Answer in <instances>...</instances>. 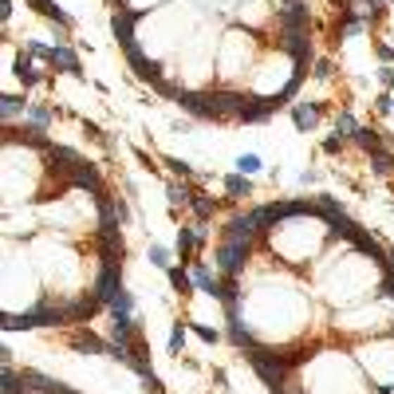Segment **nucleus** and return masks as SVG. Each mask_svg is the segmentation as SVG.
I'll return each instance as SVG.
<instances>
[{
    "label": "nucleus",
    "mask_w": 394,
    "mask_h": 394,
    "mask_svg": "<svg viewBox=\"0 0 394 394\" xmlns=\"http://www.w3.org/2000/svg\"><path fill=\"white\" fill-rule=\"evenodd\" d=\"M379 256H367V253H351L347 260H339V268H335L331 276H324V300L335 307H351L359 304V300H367V292L371 296H383V280L386 272L379 265H374Z\"/></svg>",
    "instance_id": "1"
},
{
    "label": "nucleus",
    "mask_w": 394,
    "mask_h": 394,
    "mask_svg": "<svg viewBox=\"0 0 394 394\" xmlns=\"http://www.w3.org/2000/svg\"><path fill=\"white\" fill-rule=\"evenodd\" d=\"M32 256H36V268H39V276H44V284H48L59 300H75L79 280H83L79 256L71 253L63 241H48V236H39L36 245H32Z\"/></svg>",
    "instance_id": "2"
},
{
    "label": "nucleus",
    "mask_w": 394,
    "mask_h": 394,
    "mask_svg": "<svg viewBox=\"0 0 394 394\" xmlns=\"http://www.w3.org/2000/svg\"><path fill=\"white\" fill-rule=\"evenodd\" d=\"M304 63L300 59H292L284 48L280 51H268L265 59H260V68L248 75V95L256 99H268V103H276V99H288L296 87H300V79H304Z\"/></svg>",
    "instance_id": "3"
},
{
    "label": "nucleus",
    "mask_w": 394,
    "mask_h": 394,
    "mask_svg": "<svg viewBox=\"0 0 394 394\" xmlns=\"http://www.w3.org/2000/svg\"><path fill=\"white\" fill-rule=\"evenodd\" d=\"M217 71V39L213 32H193V36L177 48V83L182 91H205L209 87V75Z\"/></svg>",
    "instance_id": "4"
},
{
    "label": "nucleus",
    "mask_w": 394,
    "mask_h": 394,
    "mask_svg": "<svg viewBox=\"0 0 394 394\" xmlns=\"http://www.w3.org/2000/svg\"><path fill=\"white\" fill-rule=\"evenodd\" d=\"M248 63H253V32L229 28L225 36L217 39V75L225 83H236L241 75H253Z\"/></svg>",
    "instance_id": "5"
},
{
    "label": "nucleus",
    "mask_w": 394,
    "mask_h": 394,
    "mask_svg": "<svg viewBox=\"0 0 394 394\" xmlns=\"http://www.w3.org/2000/svg\"><path fill=\"white\" fill-rule=\"evenodd\" d=\"M394 300L390 296H379L374 300V307H363V312H343L339 315V324L335 327H343V331H394Z\"/></svg>",
    "instance_id": "6"
},
{
    "label": "nucleus",
    "mask_w": 394,
    "mask_h": 394,
    "mask_svg": "<svg viewBox=\"0 0 394 394\" xmlns=\"http://www.w3.org/2000/svg\"><path fill=\"white\" fill-rule=\"evenodd\" d=\"M359 367H363L371 379H379V386L394 379V339H374L371 347L359 351Z\"/></svg>",
    "instance_id": "7"
},
{
    "label": "nucleus",
    "mask_w": 394,
    "mask_h": 394,
    "mask_svg": "<svg viewBox=\"0 0 394 394\" xmlns=\"http://www.w3.org/2000/svg\"><path fill=\"white\" fill-rule=\"evenodd\" d=\"M245 256H248V245H241V241H221V248H217V268L225 276H236L241 272V265H245Z\"/></svg>",
    "instance_id": "8"
},
{
    "label": "nucleus",
    "mask_w": 394,
    "mask_h": 394,
    "mask_svg": "<svg viewBox=\"0 0 394 394\" xmlns=\"http://www.w3.org/2000/svg\"><path fill=\"white\" fill-rule=\"evenodd\" d=\"M236 20L253 32V28H260V24L272 20V8H268L265 0H241V4H236Z\"/></svg>",
    "instance_id": "9"
},
{
    "label": "nucleus",
    "mask_w": 394,
    "mask_h": 394,
    "mask_svg": "<svg viewBox=\"0 0 394 394\" xmlns=\"http://www.w3.org/2000/svg\"><path fill=\"white\" fill-rule=\"evenodd\" d=\"M28 4L39 12V16H48L51 24H59V28H63V32H68L71 24H75V20H71L68 12H63V8H59V4H56V0H28Z\"/></svg>",
    "instance_id": "10"
},
{
    "label": "nucleus",
    "mask_w": 394,
    "mask_h": 394,
    "mask_svg": "<svg viewBox=\"0 0 394 394\" xmlns=\"http://www.w3.org/2000/svg\"><path fill=\"white\" fill-rule=\"evenodd\" d=\"M189 276H193V288H201V292H213V296L221 292V280H217L201 260H189Z\"/></svg>",
    "instance_id": "11"
},
{
    "label": "nucleus",
    "mask_w": 394,
    "mask_h": 394,
    "mask_svg": "<svg viewBox=\"0 0 394 394\" xmlns=\"http://www.w3.org/2000/svg\"><path fill=\"white\" fill-rule=\"evenodd\" d=\"M197 245H201V225L177 229V256H182V260H193V248Z\"/></svg>",
    "instance_id": "12"
},
{
    "label": "nucleus",
    "mask_w": 394,
    "mask_h": 394,
    "mask_svg": "<svg viewBox=\"0 0 394 394\" xmlns=\"http://www.w3.org/2000/svg\"><path fill=\"white\" fill-rule=\"evenodd\" d=\"M51 68L68 71V75H79V56L68 48V44H56V48H51Z\"/></svg>",
    "instance_id": "13"
},
{
    "label": "nucleus",
    "mask_w": 394,
    "mask_h": 394,
    "mask_svg": "<svg viewBox=\"0 0 394 394\" xmlns=\"http://www.w3.org/2000/svg\"><path fill=\"white\" fill-rule=\"evenodd\" d=\"M292 122H296V130H312L315 122H319V107H315V103H296Z\"/></svg>",
    "instance_id": "14"
},
{
    "label": "nucleus",
    "mask_w": 394,
    "mask_h": 394,
    "mask_svg": "<svg viewBox=\"0 0 394 394\" xmlns=\"http://www.w3.org/2000/svg\"><path fill=\"white\" fill-rule=\"evenodd\" d=\"M16 75H20V83H24V87H36V83H44V71L36 68V59H32L28 51L20 56V63H16Z\"/></svg>",
    "instance_id": "15"
},
{
    "label": "nucleus",
    "mask_w": 394,
    "mask_h": 394,
    "mask_svg": "<svg viewBox=\"0 0 394 394\" xmlns=\"http://www.w3.org/2000/svg\"><path fill=\"white\" fill-rule=\"evenodd\" d=\"M71 343L79 347V351H91V355H107V343L99 339L95 331H87V327H79L75 335H71Z\"/></svg>",
    "instance_id": "16"
},
{
    "label": "nucleus",
    "mask_w": 394,
    "mask_h": 394,
    "mask_svg": "<svg viewBox=\"0 0 394 394\" xmlns=\"http://www.w3.org/2000/svg\"><path fill=\"white\" fill-rule=\"evenodd\" d=\"M24 118H28V127H32V130H44L56 115H51V107H44V103H32V107L24 110Z\"/></svg>",
    "instance_id": "17"
},
{
    "label": "nucleus",
    "mask_w": 394,
    "mask_h": 394,
    "mask_svg": "<svg viewBox=\"0 0 394 394\" xmlns=\"http://www.w3.org/2000/svg\"><path fill=\"white\" fill-rule=\"evenodd\" d=\"M355 146H359V150H367V154H374V150H383V138H379V130L359 127V130H355Z\"/></svg>",
    "instance_id": "18"
},
{
    "label": "nucleus",
    "mask_w": 394,
    "mask_h": 394,
    "mask_svg": "<svg viewBox=\"0 0 394 394\" xmlns=\"http://www.w3.org/2000/svg\"><path fill=\"white\" fill-rule=\"evenodd\" d=\"M166 197H170V209H174V213H177V209H186L189 201H193V193H189L186 186H177V182H170V186H166Z\"/></svg>",
    "instance_id": "19"
},
{
    "label": "nucleus",
    "mask_w": 394,
    "mask_h": 394,
    "mask_svg": "<svg viewBox=\"0 0 394 394\" xmlns=\"http://www.w3.org/2000/svg\"><path fill=\"white\" fill-rule=\"evenodd\" d=\"M166 276H170V288H174V292H189V288H193V276H189L182 265L166 268Z\"/></svg>",
    "instance_id": "20"
},
{
    "label": "nucleus",
    "mask_w": 394,
    "mask_h": 394,
    "mask_svg": "<svg viewBox=\"0 0 394 394\" xmlns=\"http://www.w3.org/2000/svg\"><path fill=\"white\" fill-rule=\"evenodd\" d=\"M371 170H374V174H379V177H386V174H390V170H394V154H390V150H374V154H371Z\"/></svg>",
    "instance_id": "21"
},
{
    "label": "nucleus",
    "mask_w": 394,
    "mask_h": 394,
    "mask_svg": "<svg viewBox=\"0 0 394 394\" xmlns=\"http://www.w3.org/2000/svg\"><path fill=\"white\" fill-rule=\"evenodd\" d=\"M236 166V174H245V177H253V174H260V170H265V162H260V154H241L233 162Z\"/></svg>",
    "instance_id": "22"
},
{
    "label": "nucleus",
    "mask_w": 394,
    "mask_h": 394,
    "mask_svg": "<svg viewBox=\"0 0 394 394\" xmlns=\"http://www.w3.org/2000/svg\"><path fill=\"white\" fill-rule=\"evenodd\" d=\"M355 130H359V118H355L351 110H339V115H335V134L355 138Z\"/></svg>",
    "instance_id": "23"
},
{
    "label": "nucleus",
    "mask_w": 394,
    "mask_h": 394,
    "mask_svg": "<svg viewBox=\"0 0 394 394\" xmlns=\"http://www.w3.org/2000/svg\"><path fill=\"white\" fill-rule=\"evenodd\" d=\"M225 189H229V197H248L253 182H248L245 174H229V177H225Z\"/></svg>",
    "instance_id": "24"
},
{
    "label": "nucleus",
    "mask_w": 394,
    "mask_h": 394,
    "mask_svg": "<svg viewBox=\"0 0 394 394\" xmlns=\"http://www.w3.org/2000/svg\"><path fill=\"white\" fill-rule=\"evenodd\" d=\"M32 103H24V99H16V95H4L0 99V110H4V122H12V118L20 115V110H28Z\"/></svg>",
    "instance_id": "25"
},
{
    "label": "nucleus",
    "mask_w": 394,
    "mask_h": 394,
    "mask_svg": "<svg viewBox=\"0 0 394 394\" xmlns=\"http://www.w3.org/2000/svg\"><path fill=\"white\" fill-rule=\"evenodd\" d=\"M150 265L154 268H162V272H166V268H174V256H170V248L166 245H150Z\"/></svg>",
    "instance_id": "26"
},
{
    "label": "nucleus",
    "mask_w": 394,
    "mask_h": 394,
    "mask_svg": "<svg viewBox=\"0 0 394 394\" xmlns=\"http://www.w3.org/2000/svg\"><path fill=\"white\" fill-rule=\"evenodd\" d=\"M115 4H122V8H127V12H134V16H146V8L154 12L158 4H162V0H115Z\"/></svg>",
    "instance_id": "27"
},
{
    "label": "nucleus",
    "mask_w": 394,
    "mask_h": 394,
    "mask_svg": "<svg viewBox=\"0 0 394 394\" xmlns=\"http://www.w3.org/2000/svg\"><path fill=\"white\" fill-rule=\"evenodd\" d=\"M189 205H193V213L201 217V221H209V217H213V209H217L205 193H193V201H189Z\"/></svg>",
    "instance_id": "28"
},
{
    "label": "nucleus",
    "mask_w": 394,
    "mask_h": 394,
    "mask_svg": "<svg viewBox=\"0 0 394 394\" xmlns=\"http://www.w3.org/2000/svg\"><path fill=\"white\" fill-rule=\"evenodd\" d=\"M186 351V327L174 324V331H170V355H182Z\"/></svg>",
    "instance_id": "29"
},
{
    "label": "nucleus",
    "mask_w": 394,
    "mask_h": 394,
    "mask_svg": "<svg viewBox=\"0 0 394 394\" xmlns=\"http://www.w3.org/2000/svg\"><path fill=\"white\" fill-rule=\"evenodd\" d=\"M193 335L201 339V343H217L221 335H217V327H205V324H193Z\"/></svg>",
    "instance_id": "30"
},
{
    "label": "nucleus",
    "mask_w": 394,
    "mask_h": 394,
    "mask_svg": "<svg viewBox=\"0 0 394 394\" xmlns=\"http://www.w3.org/2000/svg\"><path fill=\"white\" fill-rule=\"evenodd\" d=\"M374 110H379V115H394V99H390V91H383V95L374 99Z\"/></svg>",
    "instance_id": "31"
},
{
    "label": "nucleus",
    "mask_w": 394,
    "mask_h": 394,
    "mask_svg": "<svg viewBox=\"0 0 394 394\" xmlns=\"http://www.w3.org/2000/svg\"><path fill=\"white\" fill-rule=\"evenodd\" d=\"M379 83H383V91H394V68H390V63L379 68Z\"/></svg>",
    "instance_id": "32"
},
{
    "label": "nucleus",
    "mask_w": 394,
    "mask_h": 394,
    "mask_svg": "<svg viewBox=\"0 0 394 394\" xmlns=\"http://www.w3.org/2000/svg\"><path fill=\"white\" fill-rule=\"evenodd\" d=\"M343 150V134H331V138H324V154H339Z\"/></svg>",
    "instance_id": "33"
},
{
    "label": "nucleus",
    "mask_w": 394,
    "mask_h": 394,
    "mask_svg": "<svg viewBox=\"0 0 394 394\" xmlns=\"http://www.w3.org/2000/svg\"><path fill=\"white\" fill-rule=\"evenodd\" d=\"M374 51H379L383 63H390V68H394V48H390V44H374Z\"/></svg>",
    "instance_id": "34"
},
{
    "label": "nucleus",
    "mask_w": 394,
    "mask_h": 394,
    "mask_svg": "<svg viewBox=\"0 0 394 394\" xmlns=\"http://www.w3.org/2000/svg\"><path fill=\"white\" fill-rule=\"evenodd\" d=\"M312 75H315V79H327V75H331V59H319Z\"/></svg>",
    "instance_id": "35"
},
{
    "label": "nucleus",
    "mask_w": 394,
    "mask_h": 394,
    "mask_svg": "<svg viewBox=\"0 0 394 394\" xmlns=\"http://www.w3.org/2000/svg\"><path fill=\"white\" fill-rule=\"evenodd\" d=\"M170 166H174L182 177H189V162H177V158H170Z\"/></svg>",
    "instance_id": "36"
},
{
    "label": "nucleus",
    "mask_w": 394,
    "mask_h": 394,
    "mask_svg": "<svg viewBox=\"0 0 394 394\" xmlns=\"http://www.w3.org/2000/svg\"><path fill=\"white\" fill-rule=\"evenodd\" d=\"M59 394H75V390H68V386H63V390H59Z\"/></svg>",
    "instance_id": "37"
},
{
    "label": "nucleus",
    "mask_w": 394,
    "mask_h": 394,
    "mask_svg": "<svg viewBox=\"0 0 394 394\" xmlns=\"http://www.w3.org/2000/svg\"><path fill=\"white\" fill-rule=\"evenodd\" d=\"M390 256H394V253H390Z\"/></svg>",
    "instance_id": "38"
},
{
    "label": "nucleus",
    "mask_w": 394,
    "mask_h": 394,
    "mask_svg": "<svg viewBox=\"0 0 394 394\" xmlns=\"http://www.w3.org/2000/svg\"><path fill=\"white\" fill-rule=\"evenodd\" d=\"M390 209H394V205H390Z\"/></svg>",
    "instance_id": "39"
}]
</instances>
